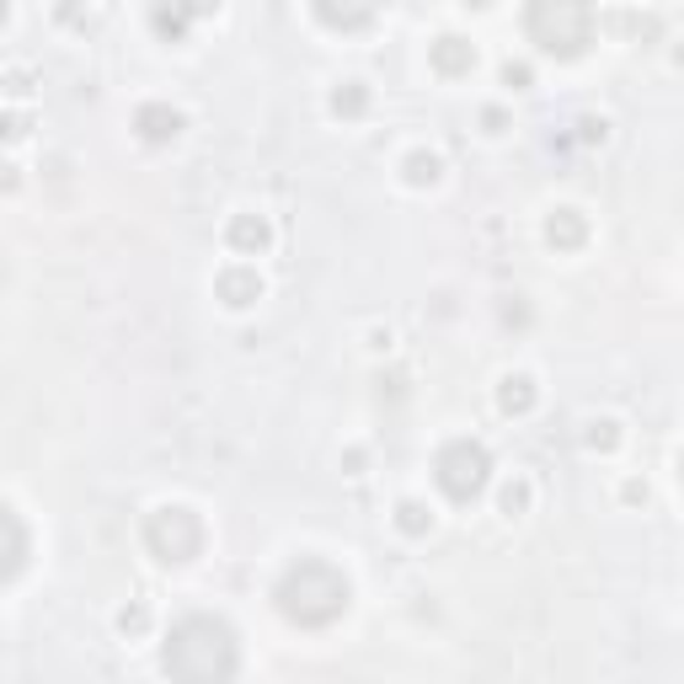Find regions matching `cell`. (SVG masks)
<instances>
[{
	"label": "cell",
	"mask_w": 684,
	"mask_h": 684,
	"mask_svg": "<svg viewBox=\"0 0 684 684\" xmlns=\"http://www.w3.org/2000/svg\"><path fill=\"white\" fill-rule=\"evenodd\" d=\"M434 482L449 503H471V497H482V486L492 482V455H486V444L476 439H449L439 449V460H434Z\"/></svg>",
	"instance_id": "cell-5"
},
{
	"label": "cell",
	"mask_w": 684,
	"mask_h": 684,
	"mask_svg": "<svg viewBox=\"0 0 684 684\" xmlns=\"http://www.w3.org/2000/svg\"><path fill=\"white\" fill-rule=\"evenodd\" d=\"M59 22H65V27H86L81 5H76V0H65V5H59Z\"/></svg>",
	"instance_id": "cell-24"
},
{
	"label": "cell",
	"mask_w": 684,
	"mask_h": 684,
	"mask_svg": "<svg viewBox=\"0 0 684 684\" xmlns=\"http://www.w3.org/2000/svg\"><path fill=\"white\" fill-rule=\"evenodd\" d=\"M145 546L150 557L166 567H188L203 551V519L182 503H161L150 519H145Z\"/></svg>",
	"instance_id": "cell-4"
},
{
	"label": "cell",
	"mask_w": 684,
	"mask_h": 684,
	"mask_svg": "<svg viewBox=\"0 0 684 684\" xmlns=\"http://www.w3.org/2000/svg\"><path fill=\"white\" fill-rule=\"evenodd\" d=\"M578 128H583V139H588V145H594V139H604V119H583Z\"/></svg>",
	"instance_id": "cell-26"
},
{
	"label": "cell",
	"mask_w": 684,
	"mask_h": 684,
	"mask_svg": "<svg viewBox=\"0 0 684 684\" xmlns=\"http://www.w3.org/2000/svg\"><path fill=\"white\" fill-rule=\"evenodd\" d=\"M311 5H316L322 27H332V33H363L380 11V0H311Z\"/></svg>",
	"instance_id": "cell-7"
},
{
	"label": "cell",
	"mask_w": 684,
	"mask_h": 684,
	"mask_svg": "<svg viewBox=\"0 0 684 684\" xmlns=\"http://www.w3.org/2000/svg\"><path fill=\"white\" fill-rule=\"evenodd\" d=\"M348 599H354L348 578H343L332 562H316V557L294 562L279 578V588H273L279 615L289 620V626H305V631H322V626H332V620L348 609Z\"/></svg>",
	"instance_id": "cell-2"
},
{
	"label": "cell",
	"mask_w": 684,
	"mask_h": 684,
	"mask_svg": "<svg viewBox=\"0 0 684 684\" xmlns=\"http://www.w3.org/2000/svg\"><path fill=\"white\" fill-rule=\"evenodd\" d=\"M150 27H156V38L161 43H182L188 38V27H193V16H188L182 0H161V5H150Z\"/></svg>",
	"instance_id": "cell-14"
},
{
	"label": "cell",
	"mask_w": 684,
	"mask_h": 684,
	"mask_svg": "<svg viewBox=\"0 0 684 684\" xmlns=\"http://www.w3.org/2000/svg\"><path fill=\"white\" fill-rule=\"evenodd\" d=\"M524 508H529V486L508 482V486H503V514H508V519H519Z\"/></svg>",
	"instance_id": "cell-20"
},
{
	"label": "cell",
	"mask_w": 684,
	"mask_h": 684,
	"mask_svg": "<svg viewBox=\"0 0 684 684\" xmlns=\"http://www.w3.org/2000/svg\"><path fill=\"white\" fill-rule=\"evenodd\" d=\"M439 171H444V161L434 156V150H412V156L402 161L406 188H434V182H439Z\"/></svg>",
	"instance_id": "cell-15"
},
{
	"label": "cell",
	"mask_w": 684,
	"mask_h": 684,
	"mask_svg": "<svg viewBox=\"0 0 684 684\" xmlns=\"http://www.w3.org/2000/svg\"><path fill=\"white\" fill-rule=\"evenodd\" d=\"M482 123H486V134H503V113H497V108H486Z\"/></svg>",
	"instance_id": "cell-28"
},
{
	"label": "cell",
	"mask_w": 684,
	"mask_h": 684,
	"mask_svg": "<svg viewBox=\"0 0 684 684\" xmlns=\"http://www.w3.org/2000/svg\"><path fill=\"white\" fill-rule=\"evenodd\" d=\"M161 663L166 674L182 684H220L242 674V647H236V631L220 615H182L166 637Z\"/></svg>",
	"instance_id": "cell-1"
},
{
	"label": "cell",
	"mask_w": 684,
	"mask_h": 684,
	"mask_svg": "<svg viewBox=\"0 0 684 684\" xmlns=\"http://www.w3.org/2000/svg\"><path fill=\"white\" fill-rule=\"evenodd\" d=\"M626 503H647V486L642 482H626V492H620Z\"/></svg>",
	"instance_id": "cell-29"
},
{
	"label": "cell",
	"mask_w": 684,
	"mask_h": 684,
	"mask_svg": "<svg viewBox=\"0 0 684 684\" xmlns=\"http://www.w3.org/2000/svg\"><path fill=\"white\" fill-rule=\"evenodd\" d=\"M466 5H492V0H466Z\"/></svg>",
	"instance_id": "cell-31"
},
{
	"label": "cell",
	"mask_w": 684,
	"mask_h": 684,
	"mask_svg": "<svg viewBox=\"0 0 684 684\" xmlns=\"http://www.w3.org/2000/svg\"><path fill=\"white\" fill-rule=\"evenodd\" d=\"M22 188V171L16 166H0V193H16Z\"/></svg>",
	"instance_id": "cell-25"
},
{
	"label": "cell",
	"mask_w": 684,
	"mask_h": 684,
	"mask_svg": "<svg viewBox=\"0 0 684 684\" xmlns=\"http://www.w3.org/2000/svg\"><path fill=\"white\" fill-rule=\"evenodd\" d=\"M27 128H33L27 119H0V145L5 139H27Z\"/></svg>",
	"instance_id": "cell-23"
},
{
	"label": "cell",
	"mask_w": 684,
	"mask_h": 684,
	"mask_svg": "<svg viewBox=\"0 0 684 684\" xmlns=\"http://www.w3.org/2000/svg\"><path fill=\"white\" fill-rule=\"evenodd\" d=\"M434 70L449 76V81L471 76V70H476V48H471L466 38H455V33H444V38L434 43Z\"/></svg>",
	"instance_id": "cell-11"
},
{
	"label": "cell",
	"mask_w": 684,
	"mask_h": 684,
	"mask_svg": "<svg viewBox=\"0 0 684 684\" xmlns=\"http://www.w3.org/2000/svg\"><path fill=\"white\" fill-rule=\"evenodd\" d=\"M535 402H540V391H535L529 374H503V380H497V412H503V417H529Z\"/></svg>",
	"instance_id": "cell-12"
},
{
	"label": "cell",
	"mask_w": 684,
	"mask_h": 684,
	"mask_svg": "<svg viewBox=\"0 0 684 684\" xmlns=\"http://www.w3.org/2000/svg\"><path fill=\"white\" fill-rule=\"evenodd\" d=\"M396 529L417 540V535H428V529H434V514H428L423 503H402V508H396Z\"/></svg>",
	"instance_id": "cell-18"
},
{
	"label": "cell",
	"mask_w": 684,
	"mask_h": 684,
	"mask_svg": "<svg viewBox=\"0 0 684 684\" xmlns=\"http://www.w3.org/2000/svg\"><path fill=\"white\" fill-rule=\"evenodd\" d=\"M225 242H231V251H242V257H257V251L273 246V225L262 214H236L231 231H225Z\"/></svg>",
	"instance_id": "cell-10"
},
{
	"label": "cell",
	"mask_w": 684,
	"mask_h": 684,
	"mask_svg": "<svg viewBox=\"0 0 684 684\" xmlns=\"http://www.w3.org/2000/svg\"><path fill=\"white\" fill-rule=\"evenodd\" d=\"M27 557H33V535H27V524L0 503V588L27 567Z\"/></svg>",
	"instance_id": "cell-6"
},
{
	"label": "cell",
	"mask_w": 684,
	"mask_h": 684,
	"mask_svg": "<svg viewBox=\"0 0 684 684\" xmlns=\"http://www.w3.org/2000/svg\"><path fill=\"white\" fill-rule=\"evenodd\" d=\"M524 33L551 59H578L594 43V0H529Z\"/></svg>",
	"instance_id": "cell-3"
},
{
	"label": "cell",
	"mask_w": 684,
	"mask_h": 684,
	"mask_svg": "<svg viewBox=\"0 0 684 684\" xmlns=\"http://www.w3.org/2000/svg\"><path fill=\"white\" fill-rule=\"evenodd\" d=\"M119 631H123V637H145V631H150V609H145V604H123V609H119Z\"/></svg>",
	"instance_id": "cell-19"
},
{
	"label": "cell",
	"mask_w": 684,
	"mask_h": 684,
	"mask_svg": "<svg viewBox=\"0 0 684 684\" xmlns=\"http://www.w3.org/2000/svg\"><path fill=\"white\" fill-rule=\"evenodd\" d=\"M529 81H535L529 65H503V86H508V91H529Z\"/></svg>",
	"instance_id": "cell-21"
},
{
	"label": "cell",
	"mask_w": 684,
	"mask_h": 684,
	"mask_svg": "<svg viewBox=\"0 0 684 684\" xmlns=\"http://www.w3.org/2000/svg\"><path fill=\"white\" fill-rule=\"evenodd\" d=\"M546 242L557 246V251H578V246L588 242V220H583L578 209H557V214L546 220Z\"/></svg>",
	"instance_id": "cell-13"
},
{
	"label": "cell",
	"mask_w": 684,
	"mask_h": 684,
	"mask_svg": "<svg viewBox=\"0 0 684 684\" xmlns=\"http://www.w3.org/2000/svg\"><path fill=\"white\" fill-rule=\"evenodd\" d=\"M332 113H337V119H363V113H369V86L343 81L332 91Z\"/></svg>",
	"instance_id": "cell-16"
},
{
	"label": "cell",
	"mask_w": 684,
	"mask_h": 684,
	"mask_svg": "<svg viewBox=\"0 0 684 684\" xmlns=\"http://www.w3.org/2000/svg\"><path fill=\"white\" fill-rule=\"evenodd\" d=\"M5 16H11V0H0V22H5Z\"/></svg>",
	"instance_id": "cell-30"
},
{
	"label": "cell",
	"mask_w": 684,
	"mask_h": 684,
	"mask_svg": "<svg viewBox=\"0 0 684 684\" xmlns=\"http://www.w3.org/2000/svg\"><path fill=\"white\" fill-rule=\"evenodd\" d=\"M182 5H188V16H209V11H214L220 0H182Z\"/></svg>",
	"instance_id": "cell-27"
},
{
	"label": "cell",
	"mask_w": 684,
	"mask_h": 684,
	"mask_svg": "<svg viewBox=\"0 0 684 684\" xmlns=\"http://www.w3.org/2000/svg\"><path fill=\"white\" fill-rule=\"evenodd\" d=\"M583 444H588L594 455H615V449H620V423H615V417H599V423H588Z\"/></svg>",
	"instance_id": "cell-17"
},
{
	"label": "cell",
	"mask_w": 684,
	"mask_h": 684,
	"mask_svg": "<svg viewBox=\"0 0 684 684\" xmlns=\"http://www.w3.org/2000/svg\"><path fill=\"white\" fill-rule=\"evenodd\" d=\"M5 91H11V97H33V70H11V76H5Z\"/></svg>",
	"instance_id": "cell-22"
},
{
	"label": "cell",
	"mask_w": 684,
	"mask_h": 684,
	"mask_svg": "<svg viewBox=\"0 0 684 684\" xmlns=\"http://www.w3.org/2000/svg\"><path fill=\"white\" fill-rule=\"evenodd\" d=\"M134 134H139L145 145H171V139L182 134V113H177L171 102H145V108L134 113Z\"/></svg>",
	"instance_id": "cell-8"
},
{
	"label": "cell",
	"mask_w": 684,
	"mask_h": 684,
	"mask_svg": "<svg viewBox=\"0 0 684 684\" xmlns=\"http://www.w3.org/2000/svg\"><path fill=\"white\" fill-rule=\"evenodd\" d=\"M214 294L231 305V311H246V305H257L262 300V279H257V268H225L220 279H214Z\"/></svg>",
	"instance_id": "cell-9"
}]
</instances>
